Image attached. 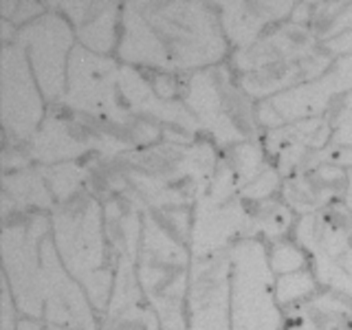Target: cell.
<instances>
[{"label":"cell","mask_w":352,"mask_h":330,"mask_svg":"<svg viewBox=\"0 0 352 330\" xmlns=\"http://www.w3.org/2000/svg\"><path fill=\"white\" fill-rule=\"evenodd\" d=\"M183 104L203 137L220 152L264 135L258 124V102L242 91L229 62L185 75Z\"/></svg>","instance_id":"cell-5"},{"label":"cell","mask_w":352,"mask_h":330,"mask_svg":"<svg viewBox=\"0 0 352 330\" xmlns=\"http://www.w3.org/2000/svg\"><path fill=\"white\" fill-rule=\"evenodd\" d=\"M51 238L64 271L82 286L102 317L113 297L115 253L110 247L104 205L88 190L51 212Z\"/></svg>","instance_id":"cell-4"},{"label":"cell","mask_w":352,"mask_h":330,"mask_svg":"<svg viewBox=\"0 0 352 330\" xmlns=\"http://www.w3.org/2000/svg\"><path fill=\"white\" fill-rule=\"evenodd\" d=\"M223 157L227 159V163L231 165V170H234V174H236L238 190L247 187L251 181H256L258 176L271 165L269 154H267V150H264L262 137L238 143V146L225 150Z\"/></svg>","instance_id":"cell-26"},{"label":"cell","mask_w":352,"mask_h":330,"mask_svg":"<svg viewBox=\"0 0 352 330\" xmlns=\"http://www.w3.org/2000/svg\"><path fill=\"white\" fill-rule=\"evenodd\" d=\"M27 154L33 165L86 161L95 154L93 126L62 106H49L38 135L27 143Z\"/></svg>","instance_id":"cell-16"},{"label":"cell","mask_w":352,"mask_h":330,"mask_svg":"<svg viewBox=\"0 0 352 330\" xmlns=\"http://www.w3.org/2000/svg\"><path fill=\"white\" fill-rule=\"evenodd\" d=\"M16 40L25 49L31 73L36 77L44 99L49 106H58L66 93L69 62L77 47L71 22L60 11L49 9L38 20L22 27Z\"/></svg>","instance_id":"cell-12"},{"label":"cell","mask_w":352,"mask_h":330,"mask_svg":"<svg viewBox=\"0 0 352 330\" xmlns=\"http://www.w3.org/2000/svg\"><path fill=\"white\" fill-rule=\"evenodd\" d=\"M350 311V295L322 289L302 306L284 313V330H339Z\"/></svg>","instance_id":"cell-22"},{"label":"cell","mask_w":352,"mask_h":330,"mask_svg":"<svg viewBox=\"0 0 352 330\" xmlns=\"http://www.w3.org/2000/svg\"><path fill=\"white\" fill-rule=\"evenodd\" d=\"M192 209H143L137 278L146 304L159 319L161 330H187Z\"/></svg>","instance_id":"cell-2"},{"label":"cell","mask_w":352,"mask_h":330,"mask_svg":"<svg viewBox=\"0 0 352 330\" xmlns=\"http://www.w3.org/2000/svg\"><path fill=\"white\" fill-rule=\"evenodd\" d=\"M44 280H47V297H44V330H102L99 313L69 273L55 251L53 238L44 242Z\"/></svg>","instance_id":"cell-15"},{"label":"cell","mask_w":352,"mask_h":330,"mask_svg":"<svg viewBox=\"0 0 352 330\" xmlns=\"http://www.w3.org/2000/svg\"><path fill=\"white\" fill-rule=\"evenodd\" d=\"M49 9L60 14L71 22L77 44L99 55H115L121 36V14L124 5L113 0H62V3H47Z\"/></svg>","instance_id":"cell-19"},{"label":"cell","mask_w":352,"mask_h":330,"mask_svg":"<svg viewBox=\"0 0 352 330\" xmlns=\"http://www.w3.org/2000/svg\"><path fill=\"white\" fill-rule=\"evenodd\" d=\"M229 251L192 260L187 330H231Z\"/></svg>","instance_id":"cell-14"},{"label":"cell","mask_w":352,"mask_h":330,"mask_svg":"<svg viewBox=\"0 0 352 330\" xmlns=\"http://www.w3.org/2000/svg\"><path fill=\"white\" fill-rule=\"evenodd\" d=\"M346 192L348 170L337 163L322 161L315 152L293 176L284 179L280 196L300 218L341 203L346 198Z\"/></svg>","instance_id":"cell-18"},{"label":"cell","mask_w":352,"mask_h":330,"mask_svg":"<svg viewBox=\"0 0 352 330\" xmlns=\"http://www.w3.org/2000/svg\"><path fill=\"white\" fill-rule=\"evenodd\" d=\"M47 3H36V0H3L0 3V18L9 22L18 31L27 27L29 22L38 20L42 14H47Z\"/></svg>","instance_id":"cell-29"},{"label":"cell","mask_w":352,"mask_h":330,"mask_svg":"<svg viewBox=\"0 0 352 330\" xmlns=\"http://www.w3.org/2000/svg\"><path fill=\"white\" fill-rule=\"evenodd\" d=\"M297 225V214L282 201V196L251 207L249 238H258L267 245L291 238Z\"/></svg>","instance_id":"cell-24"},{"label":"cell","mask_w":352,"mask_h":330,"mask_svg":"<svg viewBox=\"0 0 352 330\" xmlns=\"http://www.w3.org/2000/svg\"><path fill=\"white\" fill-rule=\"evenodd\" d=\"M18 330H44V326H42V322H36V319H27V317H22V319H20Z\"/></svg>","instance_id":"cell-34"},{"label":"cell","mask_w":352,"mask_h":330,"mask_svg":"<svg viewBox=\"0 0 352 330\" xmlns=\"http://www.w3.org/2000/svg\"><path fill=\"white\" fill-rule=\"evenodd\" d=\"M326 117L330 119V124H333V130L352 126V93L341 97Z\"/></svg>","instance_id":"cell-32"},{"label":"cell","mask_w":352,"mask_h":330,"mask_svg":"<svg viewBox=\"0 0 352 330\" xmlns=\"http://www.w3.org/2000/svg\"><path fill=\"white\" fill-rule=\"evenodd\" d=\"M322 49L333 55L335 60L337 58H346V55H352V25L344 33H339L337 38L322 44Z\"/></svg>","instance_id":"cell-33"},{"label":"cell","mask_w":352,"mask_h":330,"mask_svg":"<svg viewBox=\"0 0 352 330\" xmlns=\"http://www.w3.org/2000/svg\"><path fill=\"white\" fill-rule=\"evenodd\" d=\"M344 203L350 207V212H352V170H348V192H346Z\"/></svg>","instance_id":"cell-35"},{"label":"cell","mask_w":352,"mask_h":330,"mask_svg":"<svg viewBox=\"0 0 352 330\" xmlns=\"http://www.w3.org/2000/svg\"><path fill=\"white\" fill-rule=\"evenodd\" d=\"M55 198L38 165H29L16 172L3 174V218L9 214H51L55 209Z\"/></svg>","instance_id":"cell-21"},{"label":"cell","mask_w":352,"mask_h":330,"mask_svg":"<svg viewBox=\"0 0 352 330\" xmlns=\"http://www.w3.org/2000/svg\"><path fill=\"white\" fill-rule=\"evenodd\" d=\"M216 3H124L115 58L132 69L192 75L229 62Z\"/></svg>","instance_id":"cell-1"},{"label":"cell","mask_w":352,"mask_h":330,"mask_svg":"<svg viewBox=\"0 0 352 330\" xmlns=\"http://www.w3.org/2000/svg\"><path fill=\"white\" fill-rule=\"evenodd\" d=\"M319 291H322V286H319L315 273L311 269L275 278V300H278L284 313L302 306L304 302L311 300V297H315Z\"/></svg>","instance_id":"cell-27"},{"label":"cell","mask_w":352,"mask_h":330,"mask_svg":"<svg viewBox=\"0 0 352 330\" xmlns=\"http://www.w3.org/2000/svg\"><path fill=\"white\" fill-rule=\"evenodd\" d=\"M220 25L231 51L247 49L282 22H289L295 3L289 0H236L216 3Z\"/></svg>","instance_id":"cell-20"},{"label":"cell","mask_w":352,"mask_h":330,"mask_svg":"<svg viewBox=\"0 0 352 330\" xmlns=\"http://www.w3.org/2000/svg\"><path fill=\"white\" fill-rule=\"evenodd\" d=\"M317 157L328 163H337L341 168L352 170V126L337 128L328 146L317 152Z\"/></svg>","instance_id":"cell-30"},{"label":"cell","mask_w":352,"mask_h":330,"mask_svg":"<svg viewBox=\"0 0 352 330\" xmlns=\"http://www.w3.org/2000/svg\"><path fill=\"white\" fill-rule=\"evenodd\" d=\"M119 77L121 62L115 55H99L77 44L69 62L66 93L58 106L91 124L124 132L139 150L143 119L132 117L126 108Z\"/></svg>","instance_id":"cell-6"},{"label":"cell","mask_w":352,"mask_h":330,"mask_svg":"<svg viewBox=\"0 0 352 330\" xmlns=\"http://www.w3.org/2000/svg\"><path fill=\"white\" fill-rule=\"evenodd\" d=\"M269 267L275 278H280V275L311 269V258L293 238H284L269 245Z\"/></svg>","instance_id":"cell-28"},{"label":"cell","mask_w":352,"mask_h":330,"mask_svg":"<svg viewBox=\"0 0 352 330\" xmlns=\"http://www.w3.org/2000/svg\"><path fill=\"white\" fill-rule=\"evenodd\" d=\"M51 214H9L3 218V278L22 317L42 322L47 280L44 242L51 238Z\"/></svg>","instance_id":"cell-7"},{"label":"cell","mask_w":352,"mask_h":330,"mask_svg":"<svg viewBox=\"0 0 352 330\" xmlns=\"http://www.w3.org/2000/svg\"><path fill=\"white\" fill-rule=\"evenodd\" d=\"M352 93V55L337 58L317 80L258 102V124L262 132L282 128L293 121L326 117L341 97Z\"/></svg>","instance_id":"cell-13"},{"label":"cell","mask_w":352,"mask_h":330,"mask_svg":"<svg viewBox=\"0 0 352 330\" xmlns=\"http://www.w3.org/2000/svg\"><path fill=\"white\" fill-rule=\"evenodd\" d=\"M231 258V330H284V311L275 300V275L269 267V245L242 238Z\"/></svg>","instance_id":"cell-8"},{"label":"cell","mask_w":352,"mask_h":330,"mask_svg":"<svg viewBox=\"0 0 352 330\" xmlns=\"http://www.w3.org/2000/svg\"><path fill=\"white\" fill-rule=\"evenodd\" d=\"M333 132L335 130L328 117H317V119L293 121V124L264 132L262 141H264V150H267L271 159L275 152L286 146L304 148L308 152H322L330 143V139H333Z\"/></svg>","instance_id":"cell-23"},{"label":"cell","mask_w":352,"mask_h":330,"mask_svg":"<svg viewBox=\"0 0 352 330\" xmlns=\"http://www.w3.org/2000/svg\"><path fill=\"white\" fill-rule=\"evenodd\" d=\"M0 115L5 141L25 148L49 115V102L44 99L18 40L3 44L0 53Z\"/></svg>","instance_id":"cell-11"},{"label":"cell","mask_w":352,"mask_h":330,"mask_svg":"<svg viewBox=\"0 0 352 330\" xmlns=\"http://www.w3.org/2000/svg\"><path fill=\"white\" fill-rule=\"evenodd\" d=\"M146 322H148V328L146 330H161L159 328V319L154 317V313L150 311V308H148V319H146Z\"/></svg>","instance_id":"cell-36"},{"label":"cell","mask_w":352,"mask_h":330,"mask_svg":"<svg viewBox=\"0 0 352 330\" xmlns=\"http://www.w3.org/2000/svg\"><path fill=\"white\" fill-rule=\"evenodd\" d=\"M319 49L322 47H319V40L315 38L311 27L295 25V22L289 20L271 29L267 36H262L251 47L231 51L229 66L238 77H242L273 69V66L306 60Z\"/></svg>","instance_id":"cell-17"},{"label":"cell","mask_w":352,"mask_h":330,"mask_svg":"<svg viewBox=\"0 0 352 330\" xmlns=\"http://www.w3.org/2000/svg\"><path fill=\"white\" fill-rule=\"evenodd\" d=\"M0 282H3V291H0V330H18L22 315L14 302L7 280L0 278Z\"/></svg>","instance_id":"cell-31"},{"label":"cell","mask_w":352,"mask_h":330,"mask_svg":"<svg viewBox=\"0 0 352 330\" xmlns=\"http://www.w3.org/2000/svg\"><path fill=\"white\" fill-rule=\"evenodd\" d=\"M220 150L209 139L192 143L159 141L124 154L117 165L128 192L154 212L192 209L216 174Z\"/></svg>","instance_id":"cell-3"},{"label":"cell","mask_w":352,"mask_h":330,"mask_svg":"<svg viewBox=\"0 0 352 330\" xmlns=\"http://www.w3.org/2000/svg\"><path fill=\"white\" fill-rule=\"evenodd\" d=\"M249 229L251 207L240 198L236 174L220 152L216 174L192 209V260L229 251L242 238H249Z\"/></svg>","instance_id":"cell-9"},{"label":"cell","mask_w":352,"mask_h":330,"mask_svg":"<svg viewBox=\"0 0 352 330\" xmlns=\"http://www.w3.org/2000/svg\"><path fill=\"white\" fill-rule=\"evenodd\" d=\"M291 238L308 253L322 289L352 297V212L344 201L300 216Z\"/></svg>","instance_id":"cell-10"},{"label":"cell","mask_w":352,"mask_h":330,"mask_svg":"<svg viewBox=\"0 0 352 330\" xmlns=\"http://www.w3.org/2000/svg\"><path fill=\"white\" fill-rule=\"evenodd\" d=\"M38 168L58 205L71 201V198H75L80 192H84L88 185V176H91L88 159L58 163V165H38Z\"/></svg>","instance_id":"cell-25"}]
</instances>
